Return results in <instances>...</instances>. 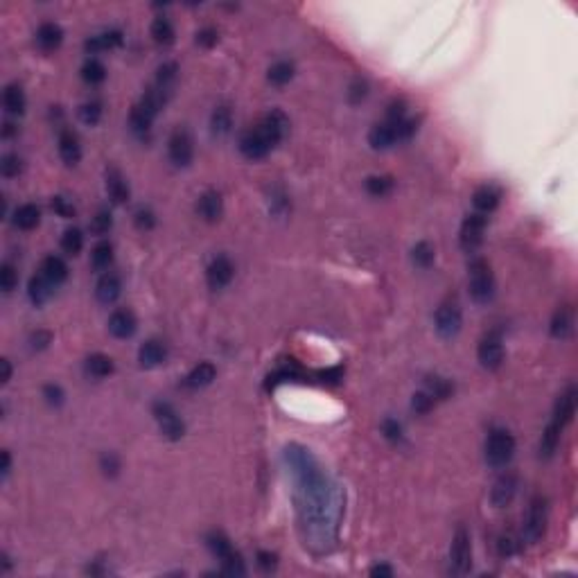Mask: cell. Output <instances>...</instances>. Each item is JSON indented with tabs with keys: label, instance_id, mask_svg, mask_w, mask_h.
<instances>
[{
	"label": "cell",
	"instance_id": "cell-35",
	"mask_svg": "<svg viewBox=\"0 0 578 578\" xmlns=\"http://www.w3.org/2000/svg\"><path fill=\"white\" fill-rule=\"evenodd\" d=\"M82 79H84L86 84H91V86L102 84L107 79V66L100 59H95V57L86 59L84 66H82Z\"/></svg>",
	"mask_w": 578,
	"mask_h": 578
},
{
	"label": "cell",
	"instance_id": "cell-57",
	"mask_svg": "<svg viewBox=\"0 0 578 578\" xmlns=\"http://www.w3.org/2000/svg\"><path fill=\"white\" fill-rule=\"evenodd\" d=\"M319 379L323 384H339L344 379V370H342V366H332V368H326V370H321L319 373Z\"/></svg>",
	"mask_w": 578,
	"mask_h": 578
},
{
	"label": "cell",
	"instance_id": "cell-20",
	"mask_svg": "<svg viewBox=\"0 0 578 578\" xmlns=\"http://www.w3.org/2000/svg\"><path fill=\"white\" fill-rule=\"evenodd\" d=\"M124 43V36L120 30H111V32H102V34L91 36L89 41L84 43L86 52L98 54V52H107V50H115Z\"/></svg>",
	"mask_w": 578,
	"mask_h": 578
},
{
	"label": "cell",
	"instance_id": "cell-52",
	"mask_svg": "<svg viewBox=\"0 0 578 578\" xmlns=\"http://www.w3.org/2000/svg\"><path fill=\"white\" fill-rule=\"evenodd\" d=\"M100 468H102V472L107 474V477H115V474L120 472V458H118L113 452L102 454V458H100Z\"/></svg>",
	"mask_w": 578,
	"mask_h": 578
},
{
	"label": "cell",
	"instance_id": "cell-45",
	"mask_svg": "<svg viewBox=\"0 0 578 578\" xmlns=\"http://www.w3.org/2000/svg\"><path fill=\"white\" fill-rule=\"evenodd\" d=\"M21 170H23V161L19 158V154H5L0 158V172H3V177L14 179L19 177Z\"/></svg>",
	"mask_w": 578,
	"mask_h": 578
},
{
	"label": "cell",
	"instance_id": "cell-24",
	"mask_svg": "<svg viewBox=\"0 0 578 578\" xmlns=\"http://www.w3.org/2000/svg\"><path fill=\"white\" fill-rule=\"evenodd\" d=\"M14 226L21 231H34L41 224V208L36 203H23L14 210Z\"/></svg>",
	"mask_w": 578,
	"mask_h": 578
},
{
	"label": "cell",
	"instance_id": "cell-12",
	"mask_svg": "<svg viewBox=\"0 0 578 578\" xmlns=\"http://www.w3.org/2000/svg\"><path fill=\"white\" fill-rule=\"evenodd\" d=\"M197 215L203 221H208V224H215V221L221 219V215H224V199H221L217 190H205L199 197V201H197Z\"/></svg>",
	"mask_w": 578,
	"mask_h": 578
},
{
	"label": "cell",
	"instance_id": "cell-39",
	"mask_svg": "<svg viewBox=\"0 0 578 578\" xmlns=\"http://www.w3.org/2000/svg\"><path fill=\"white\" fill-rule=\"evenodd\" d=\"M425 391L427 393H432L434 395V400H445V398H449V395H452V391H454V386H452V382H449V379H445V377H427V386H425Z\"/></svg>",
	"mask_w": 578,
	"mask_h": 578
},
{
	"label": "cell",
	"instance_id": "cell-11",
	"mask_svg": "<svg viewBox=\"0 0 578 578\" xmlns=\"http://www.w3.org/2000/svg\"><path fill=\"white\" fill-rule=\"evenodd\" d=\"M235 276V267L231 263V258L228 256H217L212 263L205 269V280H208V287L210 289H224L231 285Z\"/></svg>",
	"mask_w": 578,
	"mask_h": 578
},
{
	"label": "cell",
	"instance_id": "cell-9",
	"mask_svg": "<svg viewBox=\"0 0 578 578\" xmlns=\"http://www.w3.org/2000/svg\"><path fill=\"white\" fill-rule=\"evenodd\" d=\"M168 156L177 168H188L194 158V142L186 129H177L168 140Z\"/></svg>",
	"mask_w": 578,
	"mask_h": 578
},
{
	"label": "cell",
	"instance_id": "cell-60",
	"mask_svg": "<svg viewBox=\"0 0 578 578\" xmlns=\"http://www.w3.org/2000/svg\"><path fill=\"white\" fill-rule=\"evenodd\" d=\"M366 93H368V84L364 82V79H355V84L351 86V100L359 102L366 98Z\"/></svg>",
	"mask_w": 578,
	"mask_h": 578
},
{
	"label": "cell",
	"instance_id": "cell-23",
	"mask_svg": "<svg viewBox=\"0 0 578 578\" xmlns=\"http://www.w3.org/2000/svg\"><path fill=\"white\" fill-rule=\"evenodd\" d=\"M551 337H556V339H567L569 335L574 332V310H572V305H563V307H558L556 314H553V319H551Z\"/></svg>",
	"mask_w": 578,
	"mask_h": 578
},
{
	"label": "cell",
	"instance_id": "cell-53",
	"mask_svg": "<svg viewBox=\"0 0 578 578\" xmlns=\"http://www.w3.org/2000/svg\"><path fill=\"white\" fill-rule=\"evenodd\" d=\"M43 398L47 405H52V407H59L63 398H66V393H63V389L59 384H45L43 386Z\"/></svg>",
	"mask_w": 578,
	"mask_h": 578
},
{
	"label": "cell",
	"instance_id": "cell-30",
	"mask_svg": "<svg viewBox=\"0 0 578 578\" xmlns=\"http://www.w3.org/2000/svg\"><path fill=\"white\" fill-rule=\"evenodd\" d=\"M149 34H152L154 43L168 47L174 43V38H177V32H174V25L170 23V19H165V16H158V19L152 21V27H149Z\"/></svg>",
	"mask_w": 578,
	"mask_h": 578
},
{
	"label": "cell",
	"instance_id": "cell-6",
	"mask_svg": "<svg viewBox=\"0 0 578 578\" xmlns=\"http://www.w3.org/2000/svg\"><path fill=\"white\" fill-rule=\"evenodd\" d=\"M472 567V542L470 533L465 526H458L452 537V547H449V569L454 574L463 576L468 574Z\"/></svg>",
	"mask_w": 578,
	"mask_h": 578
},
{
	"label": "cell",
	"instance_id": "cell-41",
	"mask_svg": "<svg viewBox=\"0 0 578 578\" xmlns=\"http://www.w3.org/2000/svg\"><path fill=\"white\" fill-rule=\"evenodd\" d=\"M61 249L68 253V256H77L79 251L84 249V233L79 228H68L61 237Z\"/></svg>",
	"mask_w": 578,
	"mask_h": 578
},
{
	"label": "cell",
	"instance_id": "cell-4",
	"mask_svg": "<svg viewBox=\"0 0 578 578\" xmlns=\"http://www.w3.org/2000/svg\"><path fill=\"white\" fill-rule=\"evenodd\" d=\"M547 522H549V509H547V500L544 497H533L531 504H529L526 518H524V529H522V537L529 544H535L540 537L547 531Z\"/></svg>",
	"mask_w": 578,
	"mask_h": 578
},
{
	"label": "cell",
	"instance_id": "cell-3",
	"mask_svg": "<svg viewBox=\"0 0 578 578\" xmlns=\"http://www.w3.org/2000/svg\"><path fill=\"white\" fill-rule=\"evenodd\" d=\"M470 296L474 303H488L495 294V276L490 271V265L484 258H472L468 267Z\"/></svg>",
	"mask_w": 578,
	"mask_h": 578
},
{
	"label": "cell",
	"instance_id": "cell-51",
	"mask_svg": "<svg viewBox=\"0 0 578 578\" xmlns=\"http://www.w3.org/2000/svg\"><path fill=\"white\" fill-rule=\"evenodd\" d=\"M382 434H384L386 441L400 443L402 441V425L395 421V418H384V421H382Z\"/></svg>",
	"mask_w": 578,
	"mask_h": 578
},
{
	"label": "cell",
	"instance_id": "cell-36",
	"mask_svg": "<svg viewBox=\"0 0 578 578\" xmlns=\"http://www.w3.org/2000/svg\"><path fill=\"white\" fill-rule=\"evenodd\" d=\"M294 73H296V68H294V63L291 61H276L271 68H269V82H271L274 86H285V84H289L291 79H294Z\"/></svg>",
	"mask_w": 578,
	"mask_h": 578
},
{
	"label": "cell",
	"instance_id": "cell-33",
	"mask_svg": "<svg viewBox=\"0 0 578 578\" xmlns=\"http://www.w3.org/2000/svg\"><path fill=\"white\" fill-rule=\"evenodd\" d=\"M3 104L7 109V113H12V115H23L25 113V93H23V89L19 84H10L5 89L3 93Z\"/></svg>",
	"mask_w": 578,
	"mask_h": 578
},
{
	"label": "cell",
	"instance_id": "cell-44",
	"mask_svg": "<svg viewBox=\"0 0 578 578\" xmlns=\"http://www.w3.org/2000/svg\"><path fill=\"white\" fill-rule=\"evenodd\" d=\"M79 118H82L84 124L95 126L102 118V102L91 100V102H86V104H82V109H79Z\"/></svg>",
	"mask_w": 578,
	"mask_h": 578
},
{
	"label": "cell",
	"instance_id": "cell-63",
	"mask_svg": "<svg viewBox=\"0 0 578 578\" xmlns=\"http://www.w3.org/2000/svg\"><path fill=\"white\" fill-rule=\"evenodd\" d=\"M10 468H12V456H10V452H3V465H0V470H3V477H7V474H10Z\"/></svg>",
	"mask_w": 578,
	"mask_h": 578
},
{
	"label": "cell",
	"instance_id": "cell-13",
	"mask_svg": "<svg viewBox=\"0 0 578 578\" xmlns=\"http://www.w3.org/2000/svg\"><path fill=\"white\" fill-rule=\"evenodd\" d=\"M518 495V477L515 474H502L500 479L495 481L493 493H490V502H493L495 509H504L509 506Z\"/></svg>",
	"mask_w": 578,
	"mask_h": 578
},
{
	"label": "cell",
	"instance_id": "cell-25",
	"mask_svg": "<svg viewBox=\"0 0 578 578\" xmlns=\"http://www.w3.org/2000/svg\"><path fill=\"white\" fill-rule=\"evenodd\" d=\"M368 142L373 149H389L398 142V129H395V124L389 122L375 124L368 133Z\"/></svg>",
	"mask_w": 578,
	"mask_h": 578
},
{
	"label": "cell",
	"instance_id": "cell-42",
	"mask_svg": "<svg viewBox=\"0 0 578 578\" xmlns=\"http://www.w3.org/2000/svg\"><path fill=\"white\" fill-rule=\"evenodd\" d=\"M177 73H179V66L174 61L163 63V66L158 68V73H156V86H161L163 91L170 93L174 82H177Z\"/></svg>",
	"mask_w": 578,
	"mask_h": 578
},
{
	"label": "cell",
	"instance_id": "cell-26",
	"mask_svg": "<svg viewBox=\"0 0 578 578\" xmlns=\"http://www.w3.org/2000/svg\"><path fill=\"white\" fill-rule=\"evenodd\" d=\"M61 41H63V30L57 25V23H43V25L36 30V43L45 52L57 50Z\"/></svg>",
	"mask_w": 578,
	"mask_h": 578
},
{
	"label": "cell",
	"instance_id": "cell-49",
	"mask_svg": "<svg viewBox=\"0 0 578 578\" xmlns=\"http://www.w3.org/2000/svg\"><path fill=\"white\" fill-rule=\"evenodd\" d=\"M407 118V104H405V100H393L389 109H386V120L384 122H389V124H400L402 120Z\"/></svg>",
	"mask_w": 578,
	"mask_h": 578
},
{
	"label": "cell",
	"instance_id": "cell-29",
	"mask_svg": "<svg viewBox=\"0 0 578 578\" xmlns=\"http://www.w3.org/2000/svg\"><path fill=\"white\" fill-rule=\"evenodd\" d=\"M41 274L54 285V287H57V285H61L63 280L68 278V265H66V260L59 258V256H47V258L43 260V263H41Z\"/></svg>",
	"mask_w": 578,
	"mask_h": 578
},
{
	"label": "cell",
	"instance_id": "cell-18",
	"mask_svg": "<svg viewBox=\"0 0 578 578\" xmlns=\"http://www.w3.org/2000/svg\"><path fill=\"white\" fill-rule=\"evenodd\" d=\"M59 156L68 168H75L82 161V145H79V138L70 129H63L59 133Z\"/></svg>",
	"mask_w": 578,
	"mask_h": 578
},
{
	"label": "cell",
	"instance_id": "cell-32",
	"mask_svg": "<svg viewBox=\"0 0 578 578\" xmlns=\"http://www.w3.org/2000/svg\"><path fill=\"white\" fill-rule=\"evenodd\" d=\"M560 436H563V427L551 421L547 425V430L542 432V438H540V456L542 458H551L556 454V449L560 445Z\"/></svg>",
	"mask_w": 578,
	"mask_h": 578
},
{
	"label": "cell",
	"instance_id": "cell-22",
	"mask_svg": "<svg viewBox=\"0 0 578 578\" xmlns=\"http://www.w3.org/2000/svg\"><path fill=\"white\" fill-rule=\"evenodd\" d=\"M168 359V351H165V346L161 342H156V339H149L140 348H138V362L142 368H156L161 366V364Z\"/></svg>",
	"mask_w": 578,
	"mask_h": 578
},
{
	"label": "cell",
	"instance_id": "cell-19",
	"mask_svg": "<svg viewBox=\"0 0 578 578\" xmlns=\"http://www.w3.org/2000/svg\"><path fill=\"white\" fill-rule=\"evenodd\" d=\"M215 377H217L215 364H212V362H201V364H197V366L186 375L184 386H186V389L197 391V389H203V386L212 384V379H215Z\"/></svg>",
	"mask_w": 578,
	"mask_h": 578
},
{
	"label": "cell",
	"instance_id": "cell-48",
	"mask_svg": "<svg viewBox=\"0 0 578 578\" xmlns=\"http://www.w3.org/2000/svg\"><path fill=\"white\" fill-rule=\"evenodd\" d=\"M16 285H19V274H16V269L12 265H3L0 267V287H3L5 294H10V291L16 289Z\"/></svg>",
	"mask_w": 578,
	"mask_h": 578
},
{
	"label": "cell",
	"instance_id": "cell-16",
	"mask_svg": "<svg viewBox=\"0 0 578 578\" xmlns=\"http://www.w3.org/2000/svg\"><path fill=\"white\" fill-rule=\"evenodd\" d=\"M136 316L131 310H115L109 319V332L115 339H129L136 332Z\"/></svg>",
	"mask_w": 578,
	"mask_h": 578
},
{
	"label": "cell",
	"instance_id": "cell-47",
	"mask_svg": "<svg viewBox=\"0 0 578 578\" xmlns=\"http://www.w3.org/2000/svg\"><path fill=\"white\" fill-rule=\"evenodd\" d=\"M434 395L432 393H427V391H418V393H414V398H411V409L416 411V414H421V416H425V414H430V411L434 409Z\"/></svg>",
	"mask_w": 578,
	"mask_h": 578
},
{
	"label": "cell",
	"instance_id": "cell-38",
	"mask_svg": "<svg viewBox=\"0 0 578 578\" xmlns=\"http://www.w3.org/2000/svg\"><path fill=\"white\" fill-rule=\"evenodd\" d=\"M152 124L154 120L152 118H147L138 107H133L131 109V113H129V126H131V131L136 133L138 138H149V131H152Z\"/></svg>",
	"mask_w": 578,
	"mask_h": 578
},
{
	"label": "cell",
	"instance_id": "cell-61",
	"mask_svg": "<svg viewBox=\"0 0 578 578\" xmlns=\"http://www.w3.org/2000/svg\"><path fill=\"white\" fill-rule=\"evenodd\" d=\"M50 342H52V335H50V332H45V330L36 332V335H32V348H36V351H41V348H45Z\"/></svg>",
	"mask_w": 578,
	"mask_h": 578
},
{
	"label": "cell",
	"instance_id": "cell-1",
	"mask_svg": "<svg viewBox=\"0 0 578 578\" xmlns=\"http://www.w3.org/2000/svg\"><path fill=\"white\" fill-rule=\"evenodd\" d=\"M289 131V120L282 111L274 109L260 120L253 129L244 131L240 138V152L249 158V161H260L265 158L271 149L285 140Z\"/></svg>",
	"mask_w": 578,
	"mask_h": 578
},
{
	"label": "cell",
	"instance_id": "cell-14",
	"mask_svg": "<svg viewBox=\"0 0 578 578\" xmlns=\"http://www.w3.org/2000/svg\"><path fill=\"white\" fill-rule=\"evenodd\" d=\"M122 294V280L120 276L113 274V271H104L102 274V278L95 285V296H98L100 303L111 305L115 303L118 298Z\"/></svg>",
	"mask_w": 578,
	"mask_h": 578
},
{
	"label": "cell",
	"instance_id": "cell-8",
	"mask_svg": "<svg viewBox=\"0 0 578 578\" xmlns=\"http://www.w3.org/2000/svg\"><path fill=\"white\" fill-rule=\"evenodd\" d=\"M477 357L479 364L488 370H497L504 364V342H502V335L500 332H488V335L479 342L477 348Z\"/></svg>",
	"mask_w": 578,
	"mask_h": 578
},
{
	"label": "cell",
	"instance_id": "cell-46",
	"mask_svg": "<svg viewBox=\"0 0 578 578\" xmlns=\"http://www.w3.org/2000/svg\"><path fill=\"white\" fill-rule=\"evenodd\" d=\"M113 226V215L109 210H98V215L91 219V233L93 235H107Z\"/></svg>",
	"mask_w": 578,
	"mask_h": 578
},
{
	"label": "cell",
	"instance_id": "cell-17",
	"mask_svg": "<svg viewBox=\"0 0 578 578\" xmlns=\"http://www.w3.org/2000/svg\"><path fill=\"white\" fill-rule=\"evenodd\" d=\"M576 414V389L569 386L565 393H560V398L556 400V407H553V423H558L560 427H565L574 421Z\"/></svg>",
	"mask_w": 578,
	"mask_h": 578
},
{
	"label": "cell",
	"instance_id": "cell-54",
	"mask_svg": "<svg viewBox=\"0 0 578 578\" xmlns=\"http://www.w3.org/2000/svg\"><path fill=\"white\" fill-rule=\"evenodd\" d=\"M221 565H224V574H231V576H242L244 574V563L240 558V553H231L228 558L221 560Z\"/></svg>",
	"mask_w": 578,
	"mask_h": 578
},
{
	"label": "cell",
	"instance_id": "cell-43",
	"mask_svg": "<svg viewBox=\"0 0 578 578\" xmlns=\"http://www.w3.org/2000/svg\"><path fill=\"white\" fill-rule=\"evenodd\" d=\"M393 190L391 177H368L366 179V192L373 197H386Z\"/></svg>",
	"mask_w": 578,
	"mask_h": 578
},
{
	"label": "cell",
	"instance_id": "cell-55",
	"mask_svg": "<svg viewBox=\"0 0 578 578\" xmlns=\"http://www.w3.org/2000/svg\"><path fill=\"white\" fill-rule=\"evenodd\" d=\"M52 210L57 212L59 217H63V219L75 217V205L70 203L66 197H54V199H52Z\"/></svg>",
	"mask_w": 578,
	"mask_h": 578
},
{
	"label": "cell",
	"instance_id": "cell-62",
	"mask_svg": "<svg viewBox=\"0 0 578 578\" xmlns=\"http://www.w3.org/2000/svg\"><path fill=\"white\" fill-rule=\"evenodd\" d=\"M370 576H393V569L389 565H375L370 569Z\"/></svg>",
	"mask_w": 578,
	"mask_h": 578
},
{
	"label": "cell",
	"instance_id": "cell-37",
	"mask_svg": "<svg viewBox=\"0 0 578 578\" xmlns=\"http://www.w3.org/2000/svg\"><path fill=\"white\" fill-rule=\"evenodd\" d=\"M205 544H208V549L212 551V556H217L219 560L228 558V556H231V553L235 551L233 544H231V540H228V537H226L224 533H221V531H212L208 537H205Z\"/></svg>",
	"mask_w": 578,
	"mask_h": 578
},
{
	"label": "cell",
	"instance_id": "cell-34",
	"mask_svg": "<svg viewBox=\"0 0 578 578\" xmlns=\"http://www.w3.org/2000/svg\"><path fill=\"white\" fill-rule=\"evenodd\" d=\"M111 263H113V244L98 242L91 251V267L95 271H107Z\"/></svg>",
	"mask_w": 578,
	"mask_h": 578
},
{
	"label": "cell",
	"instance_id": "cell-27",
	"mask_svg": "<svg viewBox=\"0 0 578 578\" xmlns=\"http://www.w3.org/2000/svg\"><path fill=\"white\" fill-rule=\"evenodd\" d=\"M52 289H54V285L47 280L43 274H38V276H32V280L27 285V296L36 307H41L50 300Z\"/></svg>",
	"mask_w": 578,
	"mask_h": 578
},
{
	"label": "cell",
	"instance_id": "cell-2",
	"mask_svg": "<svg viewBox=\"0 0 578 578\" xmlns=\"http://www.w3.org/2000/svg\"><path fill=\"white\" fill-rule=\"evenodd\" d=\"M513 456H515L513 434L509 430H502V427H495L486 438V463L490 468L502 470L513 461Z\"/></svg>",
	"mask_w": 578,
	"mask_h": 578
},
{
	"label": "cell",
	"instance_id": "cell-10",
	"mask_svg": "<svg viewBox=\"0 0 578 578\" xmlns=\"http://www.w3.org/2000/svg\"><path fill=\"white\" fill-rule=\"evenodd\" d=\"M434 323H436V332L443 337V339H452L456 337L458 332H461V326H463V314L461 310H458V305L454 303H443L438 310H436V316H434Z\"/></svg>",
	"mask_w": 578,
	"mask_h": 578
},
{
	"label": "cell",
	"instance_id": "cell-5",
	"mask_svg": "<svg viewBox=\"0 0 578 578\" xmlns=\"http://www.w3.org/2000/svg\"><path fill=\"white\" fill-rule=\"evenodd\" d=\"M154 418H156V425L161 434L168 441H181L186 436V423L184 418L179 416V411L174 409L170 402H163L158 400L154 402Z\"/></svg>",
	"mask_w": 578,
	"mask_h": 578
},
{
	"label": "cell",
	"instance_id": "cell-28",
	"mask_svg": "<svg viewBox=\"0 0 578 578\" xmlns=\"http://www.w3.org/2000/svg\"><path fill=\"white\" fill-rule=\"evenodd\" d=\"M84 370H86V375L93 379H104L113 373V359L104 353H95L84 362Z\"/></svg>",
	"mask_w": 578,
	"mask_h": 578
},
{
	"label": "cell",
	"instance_id": "cell-56",
	"mask_svg": "<svg viewBox=\"0 0 578 578\" xmlns=\"http://www.w3.org/2000/svg\"><path fill=\"white\" fill-rule=\"evenodd\" d=\"M217 41H219V32L215 27H203L197 32V43L201 47H212L217 45Z\"/></svg>",
	"mask_w": 578,
	"mask_h": 578
},
{
	"label": "cell",
	"instance_id": "cell-40",
	"mask_svg": "<svg viewBox=\"0 0 578 578\" xmlns=\"http://www.w3.org/2000/svg\"><path fill=\"white\" fill-rule=\"evenodd\" d=\"M434 258H436V253H434V247L430 242H418L414 251H411V260L421 269H430L434 265Z\"/></svg>",
	"mask_w": 578,
	"mask_h": 578
},
{
	"label": "cell",
	"instance_id": "cell-7",
	"mask_svg": "<svg viewBox=\"0 0 578 578\" xmlns=\"http://www.w3.org/2000/svg\"><path fill=\"white\" fill-rule=\"evenodd\" d=\"M486 226H488V217L481 215V212H472V215L465 217L461 226V235H458V242H461V249L465 253H474L481 247Z\"/></svg>",
	"mask_w": 578,
	"mask_h": 578
},
{
	"label": "cell",
	"instance_id": "cell-64",
	"mask_svg": "<svg viewBox=\"0 0 578 578\" xmlns=\"http://www.w3.org/2000/svg\"><path fill=\"white\" fill-rule=\"evenodd\" d=\"M0 364H3V382L7 384V382H10V377H12V366H10V362H7V359H3Z\"/></svg>",
	"mask_w": 578,
	"mask_h": 578
},
{
	"label": "cell",
	"instance_id": "cell-59",
	"mask_svg": "<svg viewBox=\"0 0 578 578\" xmlns=\"http://www.w3.org/2000/svg\"><path fill=\"white\" fill-rule=\"evenodd\" d=\"M278 565V556L271 551H258V567L265 569V572H271Z\"/></svg>",
	"mask_w": 578,
	"mask_h": 578
},
{
	"label": "cell",
	"instance_id": "cell-31",
	"mask_svg": "<svg viewBox=\"0 0 578 578\" xmlns=\"http://www.w3.org/2000/svg\"><path fill=\"white\" fill-rule=\"evenodd\" d=\"M233 129V111L231 107L226 104H219L215 107L210 115V131L215 133V136H226V133H231Z\"/></svg>",
	"mask_w": 578,
	"mask_h": 578
},
{
	"label": "cell",
	"instance_id": "cell-21",
	"mask_svg": "<svg viewBox=\"0 0 578 578\" xmlns=\"http://www.w3.org/2000/svg\"><path fill=\"white\" fill-rule=\"evenodd\" d=\"M107 194H109V199L113 203H118V205L129 201V194H131L129 184L124 181L120 170H115V168L107 170Z\"/></svg>",
	"mask_w": 578,
	"mask_h": 578
},
{
	"label": "cell",
	"instance_id": "cell-58",
	"mask_svg": "<svg viewBox=\"0 0 578 578\" xmlns=\"http://www.w3.org/2000/svg\"><path fill=\"white\" fill-rule=\"evenodd\" d=\"M518 547H520V544H518V540H515V537H513L511 533H504V535L500 537V553H502L504 558L513 556V553L518 551Z\"/></svg>",
	"mask_w": 578,
	"mask_h": 578
},
{
	"label": "cell",
	"instance_id": "cell-15",
	"mask_svg": "<svg viewBox=\"0 0 578 578\" xmlns=\"http://www.w3.org/2000/svg\"><path fill=\"white\" fill-rule=\"evenodd\" d=\"M502 201V190L493 186V184H488V186H481L474 190V194H472V203H474V208H477V212H481V215H488V212H493L497 205H500Z\"/></svg>",
	"mask_w": 578,
	"mask_h": 578
},
{
	"label": "cell",
	"instance_id": "cell-50",
	"mask_svg": "<svg viewBox=\"0 0 578 578\" xmlns=\"http://www.w3.org/2000/svg\"><path fill=\"white\" fill-rule=\"evenodd\" d=\"M133 224H136L138 231H152L156 226V215L149 208H138L133 212Z\"/></svg>",
	"mask_w": 578,
	"mask_h": 578
}]
</instances>
